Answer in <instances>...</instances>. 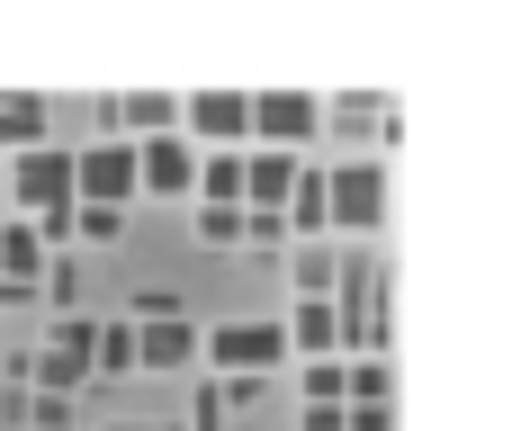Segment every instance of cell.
<instances>
[{"instance_id":"cell-1","label":"cell","mask_w":512,"mask_h":431,"mask_svg":"<svg viewBox=\"0 0 512 431\" xmlns=\"http://www.w3.org/2000/svg\"><path fill=\"white\" fill-rule=\"evenodd\" d=\"M324 216H333L342 234H378V225H387V162H378V153L333 162V171H324Z\"/></svg>"},{"instance_id":"cell-2","label":"cell","mask_w":512,"mask_h":431,"mask_svg":"<svg viewBox=\"0 0 512 431\" xmlns=\"http://www.w3.org/2000/svg\"><path fill=\"white\" fill-rule=\"evenodd\" d=\"M198 360L216 369V387L225 378H270L288 360V333L279 324H216V333H198Z\"/></svg>"},{"instance_id":"cell-3","label":"cell","mask_w":512,"mask_h":431,"mask_svg":"<svg viewBox=\"0 0 512 431\" xmlns=\"http://www.w3.org/2000/svg\"><path fill=\"white\" fill-rule=\"evenodd\" d=\"M180 135H189L198 153L252 144V90H189V99H180Z\"/></svg>"},{"instance_id":"cell-4","label":"cell","mask_w":512,"mask_h":431,"mask_svg":"<svg viewBox=\"0 0 512 431\" xmlns=\"http://www.w3.org/2000/svg\"><path fill=\"white\" fill-rule=\"evenodd\" d=\"M9 189H18V207H27V225H36V216H63V207H72V153H63V144L9 153Z\"/></svg>"},{"instance_id":"cell-5","label":"cell","mask_w":512,"mask_h":431,"mask_svg":"<svg viewBox=\"0 0 512 431\" xmlns=\"http://www.w3.org/2000/svg\"><path fill=\"white\" fill-rule=\"evenodd\" d=\"M72 198H81V207H117V216H126V198H135V144H126V135L81 144V153H72Z\"/></svg>"},{"instance_id":"cell-6","label":"cell","mask_w":512,"mask_h":431,"mask_svg":"<svg viewBox=\"0 0 512 431\" xmlns=\"http://www.w3.org/2000/svg\"><path fill=\"white\" fill-rule=\"evenodd\" d=\"M315 126H324V108L306 90H252V144L261 153H297Z\"/></svg>"},{"instance_id":"cell-7","label":"cell","mask_w":512,"mask_h":431,"mask_svg":"<svg viewBox=\"0 0 512 431\" xmlns=\"http://www.w3.org/2000/svg\"><path fill=\"white\" fill-rule=\"evenodd\" d=\"M189 180H198V144H189V135H153V144H135V189H153V198H189Z\"/></svg>"},{"instance_id":"cell-8","label":"cell","mask_w":512,"mask_h":431,"mask_svg":"<svg viewBox=\"0 0 512 431\" xmlns=\"http://www.w3.org/2000/svg\"><path fill=\"white\" fill-rule=\"evenodd\" d=\"M99 117H108V126H126V144L180 135V99H171V90H126V99H108Z\"/></svg>"},{"instance_id":"cell-9","label":"cell","mask_w":512,"mask_h":431,"mask_svg":"<svg viewBox=\"0 0 512 431\" xmlns=\"http://www.w3.org/2000/svg\"><path fill=\"white\" fill-rule=\"evenodd\" d=\"M297 171H306L297 153H261V144H252V153H243V207H252V216H279L288 189H297Z\"/></svg>"},{"instance_id":"cell-10","label":"cell","mask_w":512,"mask_h":431,"mask_svg":"<svg viewBox=\"0 0 512 431\" xmlns=\"http://www.w3.org/2000/svg\"><path fill=\"white\" fill-rule=\"evenodd\" d=\"M189 360H198V324H189V315H171V324H135V378H144V369L162 378V369H189Z\"/></svg>"},{"instance_id":"cell-11","label":"cell","mask_w":512,"mask_h":431,"mask_svg":"<svg viewBox=\"0 0 512 431\" xmlns=\"http://www.w3.org/2000/svg\"><path fill=\"white\" fill-rule=\"evenodd\" d=\"M297 360H342V324H333V297H297V324H279Z\"/></svg>"},{"instance_id":"cell-12","label":"cell","mask_w":512,"mask_h":431,"mask_svg":"<svg viewBox=\"0 0 512 431\" xmlns=\"http://www.w3.org/2000/svg\"><path fill=\"white\" fill-rule=\"evenodd\" d=\"M189 198H198V207H243V153H198Z\"/></svg>"},{"instance_id":"cell-13","label":"cell","mask_w":512,"mask_h":431,"mask_svg":"<svg viewBox=\"0 0 512 431\" xmlns=\"http://www.w3.org/2000/svg\"><path fill=\"white\" fill-rule=\"evenodd\" d=\"M45 144V99L36 90H0V153H27Z\"/></svg>"},{"instance_id":"cell-14","label":"cell","mask_w":512,"mask_h":431,"mask_svg":"<svg viewBox=\"0 0 512 431\" xmlns=\"http://www.w3.org/2000/svg\"><path fill=\"white\" fill-rule=\"evenodd\" d=\"M333 126H342V135H369V126L396 135V108H387L378 90H342V99H333Z\"/></svg>"},{"instance_id":"cell-15","label":"cell","mask_w":512,"mask_h":431,"mask_svg":"<svg viewBox=\"0 0 512 431\" xmlns=\"http://www.w3.org/2000/svg\"><path fill=\"white\" fill-rule=\"evenodd\" d=\"M90 378H135V324H99V342H90Z\"/></svg>"},{"instance_id":"cell-16","label":"cell","mask_w":512,"mask_h":431,"mask_svg":"<svg viewBox=\"0 0 512 431\" xmlns=\"http://www.w3.org/2000/svg\"><path fill=\"white\" fill-rule=\"evenodd\" d=\"M387 396H396L387 360H342V405H387Z\"/></svg>"},{"instance_id":"cell-17","label":"cell","mask_w":512,"mask_h":431,"mask_svg":"<svg viewBox=\"0 0 512 431\" xmlns=\"http://www.w3.org/2000/svg\"><path fill=\"white\" fill-rule=\"evenodd\" d=\"M36 288H45V297H54V306H63V315H81V261H72V252H54V261H45V279H36Z\"/></svg>"},{"instance_id":"cell-18","label":"cell","mask_w":512,"mask_h":431,"mask_svg":"<svg viewBox=\"0 0 512 431\" xmlns=\"http://www.w3.org/2000/svg\"><path fill=\"white\" fill-rule=\"evenodd\" d=\"M198 243L207 252H234L243 243V207H198Z\"/></svg>"},{"instance_id":"cell-19","label":"cell","mask_w":512,"mask_h":431,"mask_svg":"<svg viewBox=\"0 0 512 431\" xmlns=\"http://www.w3.org/2000/svg\"><path fill=\"white\" fill-rule=\"evenodd\" d=\"M297 387H306V405H342V360H306Z\"/></svg>"},{"instance_id":"cell-20","label":"cell","mask_w":512,"mask_h":431,"mask_svg":"<svg viewBox=\"0 0 512 431\" xmlns=\"http://www.w3.org/2000/svg\"><path fill=\"white\" fill-rule=\"evenodd\" d=\"M72 234H90V243H117V234H126V216H117V207H81V198H72Z\"/></svg>"},{"instance_id":"cell-21","label":"cell","mask_w":512,"mask_h":431,"mask_svg":"<svg viewBox=\"0 0 512 431\" xmlns=\"http://www.w3.org/2000/svg\"><path fill=\"white\" fill-rule=\"evenodd\" d=\"M171 315H189L180 288H135V324H171Z\"/></svg>"},{"instance_id":"cell-22","label":"cell","mask_w":512,"mask_h":431,"mask_svg":"<svg viewBox=\"0 0 512 431\" xmlns=\"http://www.w3.org/2000/svg\"><path fill=\"white\" fill-rule=\"evenodd\" d=\"M243 243H252V252H288V225H279V216H252V207H243Z\"/></svg>"},{"instance_id":"cell-23","label":"cell","mask_w":512,"mask_h":431,"mask_svg":"<svg viewBox=\"0 0 512 431\" xmlns=\"http://www.w3.org/2000/svg\"><path fill=\"white\" fill-rule=\"evenodd\" d=\"M18 414H27L36 431H72V405H63V396H27Z\"/></svg>"},{"instance_id":"cell-24","label":"cell","mask_w":512,"mask_h":431,"mask_svg":"<svg viewBox=\"0 0 512 431\" xmlns=\"http://www.w3.org/2000/svg\"><path fill=\"white\" fill-rule=\"evenodd\" d=\"M342 431H396L387 405H342Z\"/></svg>"},{"instance_id":"cell-25","label":"cell","mask_w":512,"mask_h":431,"mask_svg":"<svg viewBox=\"0 0 512 431\" xmlns=\"http://www.w3.org/2000/svg\"><path fill=\"white\" fill-rule=\"evenodd\" d=\"M297 431H342V405H306V414H297Z\"/></svg>"},{"instance_id":"cell-26","label":"cell","mask_w":512,"mask_h":431,"mask_svg":"<svg viewBox=\"0 0 512 431\" xmlns=\"http://www.w3.org/2000/svg\"><path fill=\"white\" fill-rule=\"evenodd\" d=\"M108 431H171V423H108Z\"/></svg>"},{"instance_id":"cell-27","label":"cell","mask_w":512,"mask_h":431,"mask_svg":"<svg viewBox=\"0 0 512 431\" xmlns=\"http://www.w3.org/2000/svg\"><path fill=\"white\" fill-rule=\"evenodd\" d=\"M0 306H18V297H9V288H0Z\"/></svg>"}]
</instances>
